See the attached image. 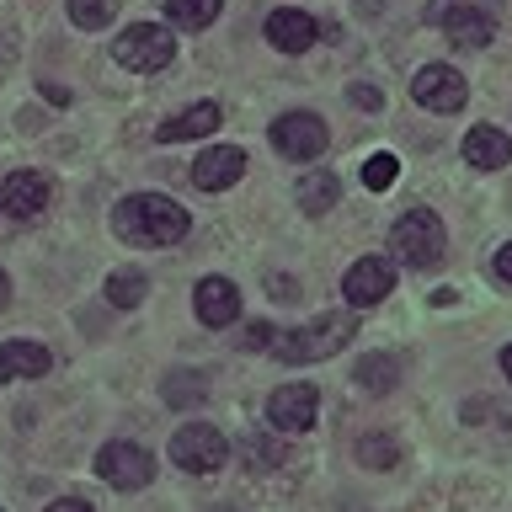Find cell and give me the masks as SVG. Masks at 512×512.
I'll return each mask as SVG.
<instances>
[{
    "label": "cell",
    "mask_w": 512,
    "mask_h": 512,
    "mask_svg": "<svg viewBox=\"0 0 512 512\" xmlns=\"http://www.w3.org/2000/svg\"><path fill=\"white\" fill-rule=\"evenodd\" d=\"M192 214L182 203H171L166 192H134L112 208V235L128 240V246H176L187 240Z\"/></svg>",
    "instance_id": "6da1fadb"
},
{
    "label": "cell",
    "mask_w": 512,
    "mask_h": 512,
    "mask_svg": "<svg viewBox=\"0 0 512 512\" xmlns=\"http://www.w3.org/2000/svg\"><path fill=\"white\" fill-rule=\"evenodd\" d=\"M352 336H358V320L336 310V315H320V320H310V326L278 331V342H272V352H278V363H320V358H331L336 347H347Z\"/></svg>",
    "instance_id": "7a4b0ae2"
},
{
    "label": "cell",
    "mask_w": 512,
    "mask_h": 512,
    "mask_svg": "<svg viewBox=\"0 0 512 512\" xmlns=\"http://www.w3.org/2000/svg\"><path fill=\"white\" fill-rule=\"evenodd\" d=\"M390 251H395V262H406V267H422V272L438 267L443 251H448L443 219L432 214V208H411V214H400L395 230H390Z\"/></svg>",
    "instance_id": "3957f363"
},
{
    "label": "cell",
    "mask_w": 512,
    "mask_h": 512,
    "mask_svg": "<svg viewBox=\"0 0 512 512\" xmlns=\"http://www.w3.org/2000/svg\"><path fill=\"white\" fill-rule=\"evenodd\" d=\"M427 22H438L454 48H486L496 32V0H432Z\"/></svg>",
    "instance_id": "277c9868"
},
{
    "label": "cell",
    "mask_w": 512,
    "mask_h": 512,
    "mask_svg": "<svg viewBox=\"0 0 512 512\" xmlns=\"http://www.w3.org/2000/svg\"><path fill=\"white\" fill-rule=\"evenodd\" d=\"M224 459H230V438H224L219 427H208V422H192L171 438V464L187 470V475H214Z\"/></svg>",
    "instance_id": "5b68a950"
},
{
    "label": "cell",
    "mask_w": 512,
    "mask_h": 512,
    "mask_svg": "<svg viewBox=\"0 0 512 512\" xmlns=\"http://www.w3.org/2000/svg\"><path fill=\"white\" fill-rule=\"evenodd\" d=\"M176 54V43H171V32L166 27H155V22H134L118 38V48H112V59L123 64V70H134V75H155V70H166Z\"/></svg>",
    "instance_id": "8992f818"
},
{
    "label": "cell",
    "mask_w": 512,
    "mask_h": 512,
    "mask_svg": "<svg viewBox=\"0 0 512 512\" xmlns=\"http://www.w3.org/2000/svg\"><path fill=\"white\" fill-rule=\"evenodd\" d=\"M96 475L107 480L112 491H144L155 480V459L144 454L139 443H107L102 454H96Z\"/></svg>",
    "instance_id": "52a82bcc"
},
{
    "label": "cell",
    "mask_w": 512,
    "mask_h": 512,
    "mask_svg": "<svg viewBox=\"0 0 512 512\" xmlns=\"http://www.w3.org/2000/svg\"><path fill=\"white\" fill-rule=\"evenodd\" d=\"M326 144H331V134L315 112H283L272 123V150L283 160H315V155H326Z\"/></svg>",
    "instance_id": "ba28073f"
},
{
    "label": "cell",
    "mask_w": 512,
    "mask_h": 512,
    "mask_svg": "<svg viewBox=\"0 0 512 512\" xmlns=\"http://www.w3.org/2000/svg\"><path fill=\"white\" fill-rule=\"evenodd\" d=\"M395 294V267L384 262V256H358V262L347 267L342 278V299L358 304V310H368V304H384Z\"/></svg>",
    "instance_id": "9c48e42d"
},
{
    "label": "cell",
    "mask_w": 512,
    "mask_h": 512,
    "mask_svg": "<svg viewBox=\"0 0 512 512\" xmlns=\"http://www.w3.org/2000/svg\"><path fill=\"white\" fill-rule=\"evenodd\" d=\"M411 96L427 112H459L464 102H470V86H464V75L448 70V64H427V70L411 80Z\"/></svg>",
    "instance_id": "30bf717a"
},
{
    "label": "cell",
    "mask_w": 512,
    "mask_h": 512,
    "mask_svg": "<svg viewBox=\"0 0 512 512\" xmlns=\"http://www.w3.org/2000/svg\"><path fill=\"white\" fill-rule=\"evenodd\" d=\"M267 416L278 432H310L320 416V390L315 384H283V390H272Z\"/></svg>",
    "instance_id": "8fae6325"
},
{
    "label": "cell",
    "mask_w": 512,
    "mask_h": 512,
    "mask_svg": "<svg viewBox=\"0 0 512 512\" xmlns=\"http://www.w3.org/2000/svg\"><path fill=\"white\" fill-rule=\"evenodd\" d=\"M240 176H246V150H235V144H214L192 160V187L198 192H230Z\"/></svg>",
    "instance_id": "7c38bea8"
},
{
    "label": "cell",
    "mask_w": 512,
    "mask_h": 512,
    "mask_svg": "<svg viewBox=\"0 0 512 512\" xmlns=\"http://www.w3.org/2000/svg\"><path fill=\"white\" fill-rule=\"evenodd\" d=\"M315 38H320V27H315L310 11L278 6L267 16V43L278 48V54H304V48H315Z\"/></svg>",
    "instance_id": "4fadbf2b"
},
{
    "label": "cell",
    "mask_w": 512,
    "mask_h": 512,
    "mask_svg": "<svg viewBox=\"0 0 512 512\" xmlns=\"http://www.w3.org/2000/svg\"><path fill=\"white\" fill-rule=\"evenodd\" d=\"M192 310H198L203 326H235V315H240V288L230 278H203L198 288H192Z\"/></svg>",
    "instance_id": "5bb4252c"
},
{
    "label": "cell",
    "mask_w": 512,
    "mask_h": 512,
    "mask_svg": "<svg viewBox=\"0 0 512 512\" xmlns=\"http://www.w3.org/2000/svg\"><path fill=\"white\" fill-rule=\"evenodd\" d=\"M464 160H470L475 171H502L512 160V134H502L496 123H475L470 134H464Z\"/></svg>",
    "instance_id": "9a60e30c"
},
{
    "label": "cell",
    "mask_w": 512,
    "mask_h": 512,
    "mask_svg": "<svg viewBox=\"0 0 512 512\" xmlns=\"http://www.w3.org/2000/svg\"><path fill=\"white\" fill-rule=\"evenodd\" d=\"M0 203H6V214H16V219L43 214V203H48V176H38V171H11L6 182H0Z\"/></svg>",
    "instance_id": "2e32d148"
},
{
    "label": "cell",
    "mask_w": 512,
    "mask_h": 512,
    "mask_svg": "<svg viewBox=\"0 0 512 512\" xmlns=\"http://www.w3.org/2000/svg\"><path fill=\"white\" fill-rule=\"evenodd\" d=\"M219 123H224L219 102H198V107H187V112H176V118L160 123V144H187V139L219 134Z\"/></svg>",
    "instance_id": "e0dca14e"
},
{
    "label": "cell",
    "mask_w": 512,
    "mask_h": 512,
    "mask_svg": "<svg viewBox=\"0 0 512 512\" xmlns=\"http://www.w3.org/2000/svg\"><path fill=\"white\" fill-rule=\"evenodd\" d=\"M48 363H54V358H48V347L22 342V336H16V342L0 347V384H11V379H43Z\"/></svg>",
    "instance_id": "ac0fdd59"
},
{
    "label": "cell",
    "mask_w": 512,
    "mask_h": 512,
    "mask_svg": "<svg viewBox=\"0 0 512 512\" xmlns=\"http://www.w3.org/2000/svg\"><path fill=\"white\" fill-rule=\"evenodd\" d=\"M342 203V176L336 171H315V176H299V214H331V208Z\"/></svg>",
    "instance_id": "d6986e66"
},
{
    "label": "cell",
    "mask_w": 512,
    "mask_h": 512,
    "mask_svg": "<svg viewBox=\"0 0 512 512\" xmlns=\"http://www.w3.org/2000/svg\"><path fill=\"white\" fill-rule=\"evenodd\" d=\"M352 379H358V390L384 395V390H395V379H400V358H390V352H368V358L352 368Z\"/></svg>",
    "instance_id": "ffe728a7"
},
{
    "label": "cell",
    "mask_w": 512,
    "mask_h": 512,
    "mask_svg": "<svg viewBox=\"0 0 512 512\" xmlns=\"http://www.w3.org/2000/svg\"><path fill=\"white\" fill-rule=\"evenodd\" d=\"M219 11H224V0H166L171 27H182V32H203V27H214V22H219Z\"/></svg>",
    "instance_id": "44dd1931"
},
{
    "label": "cell",
    "mask_w": 512,
    "mask_h": 512,
    "mask_svg": "<svg viewBox=\"0 0 512 512\" xmlns=\"http://www.w3.org/2000/svg\"><path fill=\"white\" fill-rule=\"evenodd\" d=\"M144 294H150V278H144L139 267H123L107 278V304H118V310H134V304H144Z\"/></svg>",
    "instance_id": "7402d4cb"
},
{
    "label": "cell",
    "mask_w": 512,
    "mask_h": 512,
    "mask_svg": "<svg viewBox=\"0 0 512 512\" xmlns=\"http://www.w3.org/2000/svg\"><path fill=\"white\" fill-rule=\"evenodd\" d=\"M358 459L368 464V470H390V464L400 459V443L384 438V432H363V438H358Z\"/></svg>",
    "instance_id": "603a6c76"
},
{
    "label": "cell",
    "mask_w": 512,
    "mask_h": 512,
    "mask_svg": "<svg viewBox=\"0 0 512 512\" xmlns=\"http://www.w3.org/2000/svg\"><path fill=\"white\" fill-rule=\"evenodd\" d=\"M112 16H118V0H70V22L86 27V32L107 27Z\"/></svg>",
    "instance_id": "cb8c5ba5"
},
{
    "label": "cell",
    "mask_w": 512,
    "mask_h": 512,
    "mask_svg": "<svg viewBox=\"0 0 512 512\" xmlns=\"http://www.w3.org/2000/svg\"><path fill=\"white\" fill-rule=\"evenodd\" d=\"M395 176H400V160L384 150V155H368V166H363V187L368 192H384V187H395Z\"/></svg>",
    "instance_id": "d4e9b609"
},
{
    "label": "cell",
    "mask_w": 512,
    "mask_h": 512,
    "mask_svg": "<svg viewBox=\"0 0 512 512\" xmlns=\"http://www.w3.org/2000/svg\"><path fill=\"white\" fill-rule=\"evenodd\" d=\"M208 390H203V374H166V400L171 406H198Z\"/></svg>",
    "instance_id": "484cf974"
},
{
    "label": "cell",
    "mask_w": 512,
    "mask_h": 512,
    "mask_svg": "<svg viewBox=\"0 0 512 512\" xmlns=\"http://www.w3.org/2000/svg\"><path fill=\"white\" fill-rule=\"evenodd\" d=\"M240 454H246L251 470H272V464H283V448L267 443V438H246V443H240Z\"/></svg>",
    "instance_id": "4316f807"
},
{
    "label": "cell",
    "mask_w": 512,
    "mask_h": 512,
    "mask_svg": "<svg viewBox=\"0 0 512 512\" xmlns=\"http://www.w3.org/2000/svg\"><path fill=\"white\" fill-rule=\"evenodd\" d=\"M272 342H278V331H272L267 320H256V326H246V331H240V347H246V352H267Z\"/></svg>",
    "instance_id": "83f0119b"
},
{
    "label": "cell",
    "mask_w": 512,
    "mask_h": 512,
    "mask_svg": "<svg viewBox=\"0 0 512 512\" xmlns=\"http://www.w3.org/2000/svg\"><path fill=\"white\" fill-rule=\"evenodd\" d=\"M347 96H352V107H363V112H374V107H379V91H374V86H363V80H358V86H352Z\"/></svg>",
    "instance_id": "f1b7e54d"
},
{
    "label": "cell",
    "mask_w": 512,
    "mask_h": 512,
    "mask_svg": "<svg viewBox=\"0 0 512 512\" xmlns=\"http://www.w3.org/2000/svg\"><path fill=\"white\" fill-rule=\"evenodd\" d=\"M496 278H502V283H512V240H507L502 251H496Z\"/></svg>",
    "instance_id": "f546056e"
},
{
    "label": "cell",
    "mask_w": 512,
    "mask_h": 512,
    "mask_svg": "<svg viewBox=\"0 0 512 512\" xmlns=\"http://www.w3.org/2000/svg\"><path fill=\"white\" fill-rule=\"evenodd\" d=\"M43 512H96L91 502H75V496H64V502H48Z\"/></svg>",
    "instance_id": "4dcf8cb0"
},
{
    "label": "cell",
    "mask_w": 512,
    "mask_h": 512,
    "mask_svg": "<svg viewBox=\"0 0 512 512\" xmlns=\"http://www.w3.org/2000/svg\"><path fill=\"white\" fill-rule=\"evenodd\" d=\"M48 91V102H54V107H70V91H64V86H43Z\"/></svg>",
    "instance_id": "1f68e13d"
},
{
    "label": "cell",
    "mask_w": 512,
    "mask_h": 512,
    "mask_svg": "<svg viewBox=\"0 0 512 512\" xmlns=\"http://www.w3.org/2000/svg\"><path fill=\"white\" fill-rule=\"evenodd\" d=\"M6 299H11V278L0 272V310H6Z\"/></svg>",
    "instance_id": "d6a6232c"
},
{
    "label": "cell",
    "mask_w": 512,
    "mask_h": 512,
    "mask_svg": "<svg viewBox=\"0 0 512 512\" xmlns=\"http://www.w3.org/2000/svg\"><path fill=\"white\" fill-rule=\"evenodd\" d=\"M502 374L512 379V347H502Z\"/></svg>",
    "instance_id": "836d02e7"
},
{
    "label": "cell",
    "mask_w": 512,
    "mask_h": 512,
    "mask_svg": "<svg viewBox=\"0 0 512 512\" xmlns=\"http://www.w3.org/2000/svg\"><path fill=\"white\" fill-rule=\"evenodd\" d=\"M0 208H6V203H0Z\"/></svg>",
    "instance_id": "e575fe53"
}]
</instances>
